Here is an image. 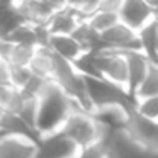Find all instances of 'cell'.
Masks as SVG:
<instances>
[{
	"mask_svg": "<svg viewBox=\"0 0 158 158\" xmlns=\"http://www.w3.org/2000/svg\"><path fill=\"white\" fill-rule=\"evenodd\" d=\"M80 109L77 102L55 82H49L46 90L39 97V110L36 121V131L39 136L58 133L65 127L68 117Z\"/></svg>",
	"mask_w": 158,
	"mask_h": 158,
	"instance_id": "obj_1",
	"label": "cell"
},
{
	"mask_svg": "<svg viewBox=\"0 0 158 158\" xmlns=\"http://www.w3.org/2000/svg\"><path fill=\"white\" fill-rule=\"evenodd\" d=\"M85 85L92 112L119 109L131 114L136 107V97L131 95L126 87L97 77H85Z\"/></svg>",
	"mask_w": 158,
	"mask_h": 158,
	"instance_id": "obj_2",
	"label": "cell"
},
{
	"mask_svg": "<svg viewBox=\"0 0 158 158\" xmlns=\"http://www.w3.org/2000/svg\"><path fill=\"white\" fill-rule=\"evenodd\" d=\"M63 133L80 148H89L92 144L99 143L104 139V124L95 117L94 112L83 109H77L72 116L68 117Z\"/></svg>",
	"mask_w": 158,
	"mask_h": 158,
	"instance_id": "obj_3",
	"label": "cell"
},
{
	"mask_svg": "<svg viewBox=\"0 0 158 158\" xmlns=\"http://www.w3.org/2000/svg\"><path fill=\"white\" fill-rule=\"evenodd\" d=\"M95 53V51H94ZM95 66L100 78L127 89V60L126 53L100 51L95 53Z\"/></svg>",
	"mask_w": 158,
	"mask_h": 158,
	"instance_id": "obj_4",
	"label": "cell"
},
{
	"mask_svg": "<svg viewBox=\"0 0 158 158\" xmlns=\"http://www.w3.org/2000/svg\"><path fill=\"white\" fill-rule=\"evenodd\" d=\"M104 51H117V53H131L141 51L139 36L134 29L127 27L126 24L119 22L109 31L100 34Z\"/></svg>",
	"mask_w": 158,
	"mask_h": 158,
	"instance_id": "obj_5",
	"label": "cell"
},
{
	"mask_svg": "<svg viewBox=\"0 0 158 158\" xmlns=\"http://www.w3.org/2000/svg\"><path fill=\"white\" fill-rule=\"evenodd\" d=\"M80 148L63 131L41 136L38 141L36 158H77Z\"/></svg>",
	"mask_w": 158,
	"mask_h": 158,
	"instance_id": "obj_6",
	"label": "cell"
},
{
	"mask_svg": "<svg viewBox=\"0 0 158 158\" xmlns=\"http://www.w3.org/2000/svg\"><path fill=\"white\" fill-rule=\"evenodd\" d=\"M126 127L131 138L139 146H143L148 151L158 153V121L146 119V117L139 116L136 110H133L127 117Z\"/></svg>",
	"mask_w": 158,
	"mask_h": 158,
	"instance_id": "obj_7",
	"label": "cell"
},
{
	"mask_svg": "<svg viewBox=\"0 0 158 158\" xmlns=\"http://www.w3.org/2000/svg\"><path fill=\"white\" fill-rule=\"evenodd\" d=\"M119 19L127 27L139 32L156 19V12L146 0H124L119 10Z\"/></svg>",
	"mask_w": 158,
	"mask_h": 158,
	"instance_id": "obj_8",
	"label": "cell"
},
{
	"mask_svg": "<svg viewBox=\"0 0 158 158\" xmlns=\"http://www.w3.org/2000/svg\"><path fill=\"white\" fill-rule=\"evenodd\" d=\"M127 60V90L133 97H136L139 87L143 85L151 66V60L143 51L126 53Z\"/></svg>",
	"mask_w": 158,
	"mask_h": 158,
	"instance_id": "obj_9",
	"label": "cell"
},
{
	"mask_svg": "<svg viewBox=\"0 0 158 158\" xmlns=\"http://www.w3.org/2000/svg\"><path fill=\"white\" fill-rule=\"evenodd\" d=\"M46 46L56 56H60L63 60H68L72 63H75L80 56H83L87 53L83 44L75 36H66V34H49Z\"/></svg>",
	"mask_w": 158,
	"mask_h": 158,
	"instance_id": "obj_10",
	"label": "cell"
},
{
	"mask_svg": "<svg viewBox=\"0 0 158 158\" xmlns=\"http://www.w3.org/2000/svg\"><path fill=\"white\" fill-rule=\"evenodd\" d=\"M85 19L82 17V14H78L77 10L70 7H61L55 12L51 19L46 24L49 34H66V36H73V32L78 29V26Z\"/></svg>",
	"mask_w": 158,
	"mask_h": 158,
	"instance_id": "obj_11",
	"label": "cell"
},
{
	"mask_svg": "<svg viewBox=\"0 0 158 158\" xmlns=\"http://www.w3.org/2000/svg\"><path fill=\"white\" fill-rule=\"evenodd\" d=\"M0 131H2V138L15 136V138H26V139H32V141H39V138H41L34 127H31L21 116L10 112V110H2Z\"/></svg>",
	"mask_w": 158,
	"mask_h": 158,
	"instance_id": "obj_12",
	"label": "cell"
},
{
	"mask_svg": "<svg viewBox=\"0 0 158 158\" xmlns=\"http://www.w3.org/2000/svg\"><path fill=\"white\" fill-rule=\"evenodd\" d=\"M38 53V46H26V44H12V43L2 39L0 46V56L2 61L10 66H22L29 68Z\"/></svg>",
	"mask_w": 158,
	"mask_h": 158,
	"instance_id": "obj_13",
	"label": "cell"
},
{
	"mask_svg": "<svg viewBox=\"0 0 158 158\" xmlns=\"http://www.w3.org/2000/svg\"><path fill=\"white\" fill-rule=\"evenodd\" d=\"M38 141L26 138H0V158H36Z\"/></svg>",
	"mask_w": 158,
	"mask_h": 158,
	"instance_id": "obj_14",
	"label": "cell"
},
{
	"mask_svg": "<svg viewBox=\"0 0 158 158\" xmlns=\"http://www.w3.org/2000/svg\"><path fill=\"white\" fill-rule=\"evenodd\" d=\"M31 72L38 77H43L46 80L53 78V70H55V53L48 48V46H41L38 48L34 60L31 63Z\"/></svg>",
	"mask_w": 158,
	"mask_h": 158,
	"instance_id": "obj_15",
	"label": "cell"
},
{
	"mask_svg": "<svg viewBox=\"0 0 158 158\" xmlns=\"http://www.w3.org/2000/svg\"><path fill=\"white\" fill-rule=\"evenodd\" d=\"M156 32H158V19H155L153 22L143 27L138 36H139L141 43V51L151 60V61L158 63V49H156Z\"/></svg>",
	"mask_w": 158,
	"mask_h": 158,
	"instance_id": "obj_16",
	"label": "cell"
},
{
	"mask_svg": "<svg viewBox=\"0 0 158 158\" xmlns=\"http://www.w3.org/2000/svg\"><path fill=\"white\" fill-rule=\"evenodd\" d=\"M89 26L94 29L95 32L102 34V32L109 31L110 27H114L116 24H119L121 19L119 14H114V12H102V10H97L95 14H92L89 19H87Z\"/></svg>",
	"mask_w": 158,
	"mask_h": 158,
	"instance_id": "obj_17",
	"label": "cell"
},
{
	"mask_svg": "<svg viewBox=\"0 0 158 158\" xmlns=\"http://www.w3.org/2000/svg\"><path fill=\"white\" fill-rule=\"evenodd\" d=\"M158 95V63L151 61L148 77L144 78L143 85L139 87L136 94V99H144V97H153Z\"/></svg>",
	"mask_w": 158,
	"mask_h": 158,
	"instance_id": "obj_18",
	"label": "cell"
},
{
	"mask_svg": "<svg viewBox=\"0 0 158 158\" xmlns=\"http://www.w3.org/2000/svg\"><path fill=\"white\" fill-rule=\"evenodd\" d=\"M139 116L146 119L158 121V95L144 97V99H136V107H134Z\"/></svg>",
	"mask_w": 158,
	"mask_h": 158,
	"instance_id": "obj_19",
	"label": "cell"
},
{
	"mask_svg": "<svg viewBox=\"0 0 158 158\" xmlns=\"http://www.w3.org/2000/svg\"><path fill=\"white\" fill-rule=\"evenodd\" d=\"M123 4H124V0H100L99 10L119 14V10H121V7H123Z\"/></svg>",
	"mask_w": 158,
	"mask_h": 158,
	"instance_id": "obj_20",
	"label": "cell"
},
{
	"mask_svg": "<svg viewBox=\"0 0 158 158\" xmlns=\"http://www.w3.org/2000/svg\"><path fill=\"white\" fill-rule=\"evenodd\" d=\"M107 158H117V156H116V155H114V153H110V155H109V156H107Z\"/></svg>",
	"mask_w": 158,
	"mask_h": 158,
	"instance_id": "obj_21",
	"label": "cell"
},
{
	"mask_svg": "<svg viewBox=\"0 0 158 158\" xmlns=\"http://www.w3.org/2000/svg\"><path fill=\"white\" fill-rule=\"evenodd\" d=\"M156 49H158V32H156Z\"/></svg>",
	"mask_w": 158,
	"mask_h": 158,
	"instance_id": "obj_22",
	"label": "cell"
}]
</instances>
